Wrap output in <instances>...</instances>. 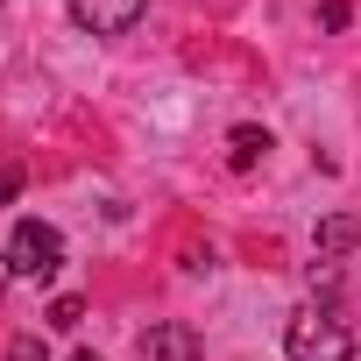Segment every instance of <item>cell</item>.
I'll return each instance as SVG.
<instances>
[{
	"label": "cell",
	"instance_id": "2",
	"mask_svg": "<svg viewBox=\"0 0 361 361\" xmlns=\"http://www.w3.org/2000/svg\"><path fill=\"white\" fill-rule=\"evenodd\" d=\"M283 354L290 361H354V333L333 312H298L283 333Z\"/></svg>",
	"mask_w": 361,
	"mask_h": 361
},
{
	"label": "cell",
	"instance_id": "7",
	"mask_svg": "<svg viewBox=\"0 0 361 361\" xmlns=\"http://www.w3.org/2000/svg\"><path fill=\"white\" fill-rule=\"evenodd\" d=\"M8 361H50V347H43L36 333H15V340H8Z\"/></svg>",
	"mask_w": 361,
	"mask_h": 361
},
{
	"label": "cell",
	"instance_id": "1",
	"mask_svg": "<svg viewBox=\"0 0 361 361\" xmlns=\"http://www.w3.org/2000/svg\"><path fill=\"white\" fill-rule=\"evenodd\" d=\"M57 269H64V234L50 220H15V234H8V276L15 283H50Z\"/></svg>",
	"mask_w": 361,
	"mask_h": 361
},
{
	"label": "cell",
	"instance_id": "10",
	"mask_svg": "<svg viewBox=\"0 0 361 361\" xmlns=\"http://www.w3.org/2000/svg\"><path fill=\"white\" fill-rule=\"evenodd\" d=\"M71 361H99V354H92V347H85V354H71Z\"/></svg>",
	"mask_w": 361,
	"mask_h": 361
},
{
	"label": "cell",
	"instance_id": "6",
	"mask_svg": "<svg viewBox=\"0 0 361 361\" xmlns=\"http://www.w3.org/2000/svg\"><path fill=\"white\" fill-rule=\"evenodd\" d=\"M354 241H361V227H354V220H326V227H319V262H333V255H347Z\"/></svg>",
	"mask_w": 361,
	"mask_h": 361
},
{
	"label": "cell",
	"instance_id": "8",
	"mask_svg": "<svg viewBox=\"0 0 361 361\" xmlns=\"http://www.w3.org/2000/svg\"><path fill=\"white\" fill-rule=\"evenodd\" d=\"M78 319H85V305H78V298H57V305H50V326H64V333H71Z\"/></svg>",
	"mask_w": 361,
	"mask_h": 361
},
{
	"label": "cell",
	"instance_id": "9",
	"mask_svg": "<svg viewBox=\"0 0 361 361\" xmlns=\"http://www.w3.org/2000/svg\"><path fill=\"white\" fill-rule=\"evenodd\" d=\"M15 192H22V170H15V163H0V206H8Z\"/></svg>",
	"mask_w": 361,
	"mask_h": 361
},
{
	"label": "cell",
	"instance_id": "4",
	"mask_svg": "<svg viewBox=\"0 0 361 361\" xmlns=\"http://www.w3.org/2000/svg\"><path fill=\"white\" fill-rule=\"evenodd\" d=\"M64 8H71V22H78L85 36H128V29L142 22L149 0H64Z\"/></svg>",
	"mask_w": 361,
	"mask_h": 361
},
{
	"label": "cell",
	"instance_id": "5",
	"mask_svg": "<svg viewBox=\"0 0 361 361\" xmlns=\"http://www.w3.org/2000/svg\"><path fill=\"white\" fill-rule=\"evenodd\" d=\"M262 156H269V128H234L227 135V163L234 170H255Z\"/></svg>",
	"mask_w": 361,
	"mask_h": 361
},
{
	"label": "cell",
	"instance_id": "3",
	"mask_svg": "<svg viewBox=\"0 0 361 361\" xmlns=\"http://www.w3.org/2000/svg\"><path fill=\"white\" fill-rule=\"evenodd\" d=\"M135 354H142V361H199L206 340H199V326H185V319H156V326L135 340Z\"/></svg>",
	"mask_w": 361,
	"mask_h": 361
}]
</instances>
